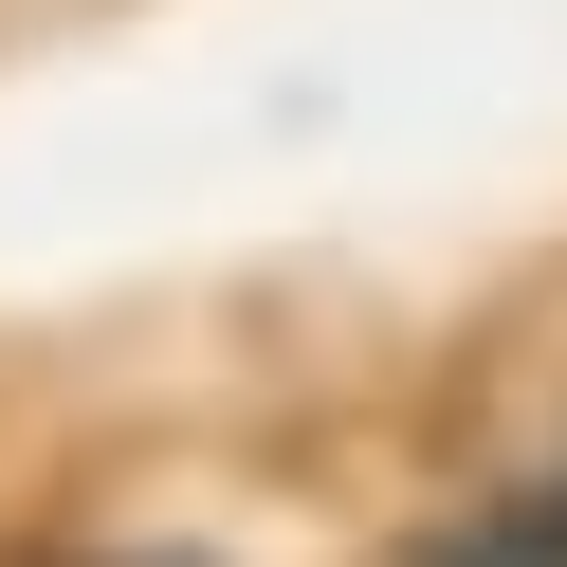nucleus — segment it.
<instances>
[{"label": "nucleus", "mask_w": 567, "mask_h": 567, "mask_svg": "<svg viewBox=\"0 0 567 567\" xmlns=\"http://www.w3.org/2000/svg\"><path fill=\"white\" fill-rule=\"evenodd\" d=\"M421 567H567V476H513L494 513L421 530Z\"/></svg>", "instance_id": "obj_1"}, {"label": "nucleus", "mask_w": 567, "mask_h": 567, "mask_svg": "<svg viewBox=\"0 0 567 567\" xmlns=\"http://www.w3.org/2000/svg\"><path fill=\"white\" fill-rule=\"evenodd\" d=\"M111 567H184V549H111Z\"/></svg>", "instance_id": "obj_2"}]
</instances>
